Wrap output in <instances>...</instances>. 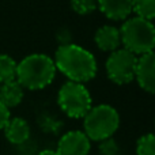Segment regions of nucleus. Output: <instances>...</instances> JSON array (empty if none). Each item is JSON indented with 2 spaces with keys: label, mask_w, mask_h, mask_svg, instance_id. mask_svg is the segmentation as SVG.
I'll return each mask as SVG.
<instances>
[{
  "label": "nucleus",
  "mask_w": 155,
  "mask_h": 155,
  "mask_svg": "<svg viewBox=\"0 0 155 155\" xmlns=\"http://www.w3.org/2000/svg\"><path fill=\"white\" fill-rule=\"evenodd\" d=\"M91 140L83 131H70L60 137L57 143V155H88Z\"/></svg>",
  "instance_id": "nucleus-7"
},
{
  "label": "nucleus",
  "mask_w": 155,
  "mask_h": 155,
  "mask_svg": "<svg viewBox=\"0 0 155 155\" xmlns=\"http://www.w3.org/2000/svg\"><path fill=\"white\" fill-rule=\"evenodd\" d=\"M97 46L104 52H114L121 48V37L120 30L113 25H105L101 26L95 31L94 37Z\"/></svg>",
  "instance_id": "nucleus-10"
},
{
  "label": "nucleus",
  "mask_w": 155,
  "mask_h": 155,
  "mask_svg": "<svg viewBox=\"0 0 155 155\" xmlns=\"http://www.w3.org/2000/svg\"><path fill=\"white\" fill-rule=\"evenodd\" d=\"M120 127L118 112L110 105L91 106L87 114L83 117V129L91 142H102L116 134Z\"/></svg>",
  "instance_id": "nucleus-4"
},
{
  "label": "nucleus",
  "mask_w": 155,
  "mask_h": 155,
  "mask_svg": "<svg viewBox=\"0 0 155 155\" xmlns=\"http://www.w3.org/2000/svg\"><path fill=\"white\" fill-rule=\"evenodd\" d=\"M38 155H57V153L54 150H42L38 153Z\"/></svg>",
  "instance_id": "nucleus-19"
},
{
  "label": "nucleus",
  "mask_w": 155,
  "mask_h": 155,
  "mask_svg": "<svg viewBox=\"0 0 155 155\" xmlns=\"http://www.w3.org/2000/svg\"><path fill=\"white\" fill-rule=\"evenodd\" d=\"M10 118H11L10 109L0 102V131L4 129V127L7 125V123L10 121Z\"/></svg>",
  "instance_id": "nucleus-18"
},
{
  "label": "nucleus",
  "mask_w": 155,
  "mask_h": 155,
  "mask_svg": "<svg viewBox=\"0 0 155 155\" xmlns=\"http://www.w3.org/2000/svg\"><path fill=\"white\" fill-rule=\"evenodd\" d=\"M56 71L52 57L44 53H33L18 63L16 80L27 90H42L54 80Z\"/></svg>",
  "instance_id": "nucleus-2"
},
{
  "label": "nucleus",
  "mask_w": 155,
  "mask_h": 155,
  "mask_svg": "<svg viewBox=\"0 0 155 155\" xmlns=\"http://www.w3.org/2000/svg\"><path fill=\"white\" fill-rule=\"evenodd\" d=\"M135 79L137 80L140 88L153 94L155 91V56L154 52L137 56Z\"/></svg>",
  "instance_id": "nucleus-8"
},
{
  "label": "nucleus",
  "mask_w": 155,
  "mask_h": 155,
  "mask_svg": "<svg viewBox=\"0 0 155 155\" xmlns=\"http://www.w3.org/2000/svg\"><path fill=\"white\" fill-rule=\"evenodd\" d=\"M137 56L124 48L110 52L106 60V74L107 78L116 84H128L135 79Z\"/></svg>",
  "instance_id": "nucleus-6"
},
{
  "label": "nucleus",
  "mask_w": 155,
  "mask_h": 155,
  "mask_svg": "<svg viewBox=\"0 0 155 155\" xmlns=\"http://www.w3.org/2000/svg\"><path fill=\"white\" fill-rule=\"evenodd\" d=\"M137 155H155V137L153 134H146L136 143Z\"/></svg>",
  "instance_id": "nucleus-15"
},
{
  "label": "nucleus",
  "mask_w": 155,
  "mask_h": 155,
  "mask_svg": "<svg viewBox=\"0 0 155 155\" xmlns=\"http://www.w3.org/2000/svg\"><path fill=\"white\" fill-rule=\"evenodd\" d=\"M3 131H4L5 139L11 144L15 146L23 144L30 137V125L22 117H11Z\"/></svg>",
  "instance_id": "nucleus-11"
},
{
  "label": "nucleus",
  "mask_w": 155,
  "mask_h": 155,
  "mask_svg": "<svg viewBox=\"0 0 155 155\" xmlns=\"http://www.w3.org/2000/svg\"><path fill=\"white\" fill-rule=\"evenodd\" d=\"M57 104L70 118H83L93 106V98L84 83L67 80L57 93Z\"/></svg>",
  "instance_id": "nucleus-5"
},
{
  "label": "nucleus",
  "mask_w": 155,
  "mask_h": 155,
  "mask_svg": "<svg viewBox=\"0 0 155 155\" xmlns=\"http://www.w3.org/2000/svg\"><path fill=\"white\" fill-rule=\"evenodd\" d=\"M97 10L109 21L124 22L132 14V3L131 0H97Z\"/></svg>",
  "instance_id": "nucleus-9"
},
{
  "label": "nucleus",
  "mask_w": 155,
  "mask_h": 155,
  "mask_svg": "<svg viewBox=\"0 0 155 155\" xmlns=\"http://www.w3.org/2000/svg\"><path fill=\"white\" fill-rule=\"evenodd\" d=\"M118 30L124 49L136 56L153 52L155 45V27L153 21L135 15L127 18Z\"/></svg>",
  "instance_id": "nucleus-3"
},
{
  "label": "nucleus",
  "mask_w": 155,
  "mask_h": 155,
  "mask_svg": "<svg viewBox=\"0 0 155 155\" xmlns=\"http://www.w3.org/2000/svg\"><path fill=\"white\" fill-rule=\"evenodd\" d=\"M16 65L18 63L5 53H0V84L16 79Z\"/></svg>",
  "instance_id": "nucleus-13"
},
{
  "label": "nucleus",
  "mask_w": 155,
  "mask_h": 155,
  "mask_svg": "<svg viewBox=\"0 0 155 155\" xmlns=\"http://www.w3.org/2000/svg\"><path fill=\"white\" fill-rule=\"evenodd\" d=\"M71 7L79 15H88L97 10V0H71Z\"/></svg>",
  "instance_id": "nucleus-16"
},
{
  "label": "nucleus",
  "mask_w": 155,
  "mask_h": 155,
  "mask_svg": "<svg viewBox=\"0 0 155 155\" xmlns=\"http://www.w3.org/2000/svg\"><path fill=\"white\" fill-rule=\"evenodd\" d=\"M54 65L68 80L86 83L94 79L98 71L94 54L76 44L65 42L56 49Z\"/></svg>",
  "instance_id": "nucleus-1"
},
{
  "label": "nucleus",
  "mask_w": 155,
  "mask_h": 155,
  "mask_svg": "<svg viewBox=\"0 0 155 155\" xmlns=\"http://www.w3.org/2000/svg\"><path fill=\"white\" fill-rule=\"evenodd\" d=\"M25 95V88L16 79L0 84V102L10 109L18 106Z\"/></svg>",
  "instance_id": "nucleus-12"
},
{
  "label": "nucleus",
  "mask_w": 155,
  "mask_h": 155,
  "mask_svg": "<svg viewBox=\"0 0 155 155\" xmlns=\"http://www.w3.org/2000/svg\"><path fill=\"white\" fill-rule=\"evenodd\" d=\"M132 3V12L136 16L153 21L155 16V0H131Z\"/></svg>",
  "instance_id": "nucleus-14"
},
{
  "label": "nucleus",
  "mask_w": 155,
  "mask_h": 155,
  "mask_svg": "<svg viewBox=\"0 0 155 155\" xmlns=\"http://www.w3.org/2000/svg\"><path fill=\"white\" fill-rule=\"evenodd\" d=\"M99 153L102 155H116L118 153V146L114 139L109 137L99 142Z\"/></svg>",
  "instance_id": "nucleus-17"
}]
</instances>
